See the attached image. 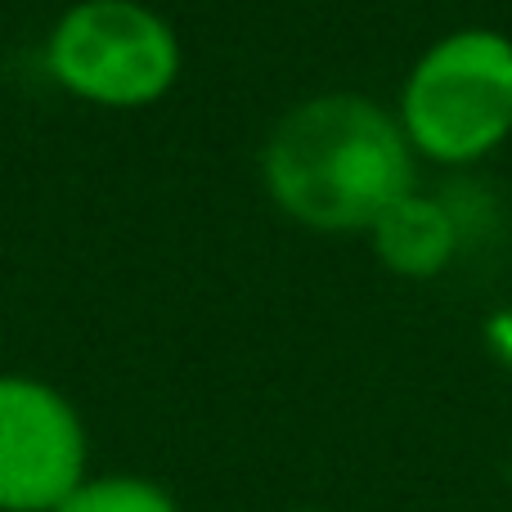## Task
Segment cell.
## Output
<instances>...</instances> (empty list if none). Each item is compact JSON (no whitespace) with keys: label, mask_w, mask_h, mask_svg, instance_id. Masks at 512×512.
I'll return each instance as SVG.
<instances>
[{"label":"cell","mask_w":512,"mask_h":512,"mask_svg":"<svg viewBox=\"0 0 512 512\" xmlns=\"http://www.w3.org/2000/svg\"><path fill=\"white\" fill-rule=\"evenodd\" d=\"M265 189L292 221L324 234L369 230L414 189L400 117L364 95H315L279 117L265 144Z\"/></svg>","instance_id":"obj_1"},{"label":"cell","mask_w":512,"mask_h":512,"mask_svg":"<svg viewBox=\"0 0 512 512\" xmlns=\"http://www.w3.org/2000/svg\"><path fill=\"white\" fill-rule=\"evenodd\" d=\"M400 131L432 162H477L512 135V41L459 27L418 54L400 90Z\"/></svg>","instance_id":"obj_2"},{"label":"cell","mask_w":512,"mask_h":512,"mask_svg":"<svg viewBox=\"0 0 512 512\" xmlns=\"http://www.w3.org/2000/svg\"><path fill=\"white\" fill-rule=\"evenodd\" d=\"M50 77L95 108H149L180 77V36L140 0H77L45 45Z\"/></svg>","instance_id":"obj_3"},{"label":"cell","mask_w":512,"mask_h":512,"mask_svg":"<svg viewBox=\"0 0 512 512\" xmlns=\"http://www.w3.org/2000/svg\"><path fill=\"white\" fill-rule=\"evenodd\" d=\"M86 486V427L41 378H0V512H54Z\"/></svg>","instance_id":"obj_4"},{"label":"cell","mask_w":512,"mask_h":512,"mask_svg":"<svg viewBox=\"0 0 512 512\" xmlns=\"http://www.w3.org/2000/svg\"><path fill=\"white\" fill-rule=\"evenodd\" d=\"M369 234L378 261L400 279H436L454 261V248H459V230H454L450 212L436 198H423L418 189L396 198L369 225Z\"/></svg>","instance_id":"obj_5"},{"label":"cell","mask_w":512,"mask_h":512,"mask_svg":"<svg viewBox=\"0 0 512 512\" xmlns=\"http://www.w3.org/2000/svg\"><path fill=\"white\" fill-rule=\"evenodd\" d=\"M54 512H176L167 490L140 477H104L86 481L72 499H63Z\"/></svg>","instance_id":"obj_6"}]
</instances>
